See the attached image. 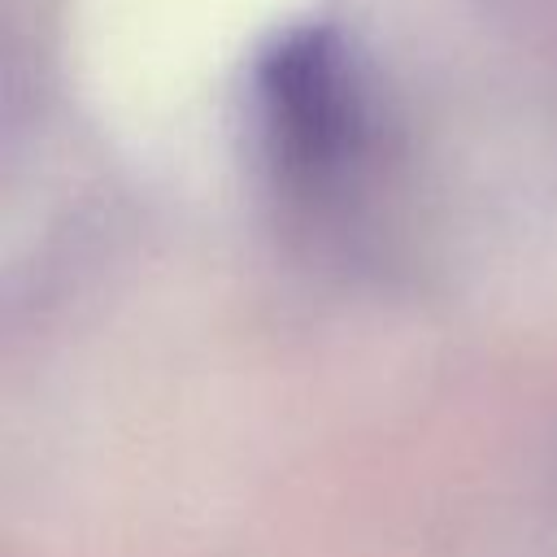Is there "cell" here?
Returning <instances> with one entry per match:
<instances>
[{"instance_id":"cell-1","label":"cell","mask_w":557,"mask_h":557,"mask_svg":"<svg viewBox=\"0 0 557 557\" xmlns=\"http://www.w3.org/2000/svg\"><path fill=\"white\" fill-rule=\"evenodd\" d=\"M257 83L278 157L300 174L326 170L344 152L357 113L335 35L322 26L287 30L257 65Z\"/></svg>"}]
</instances>
